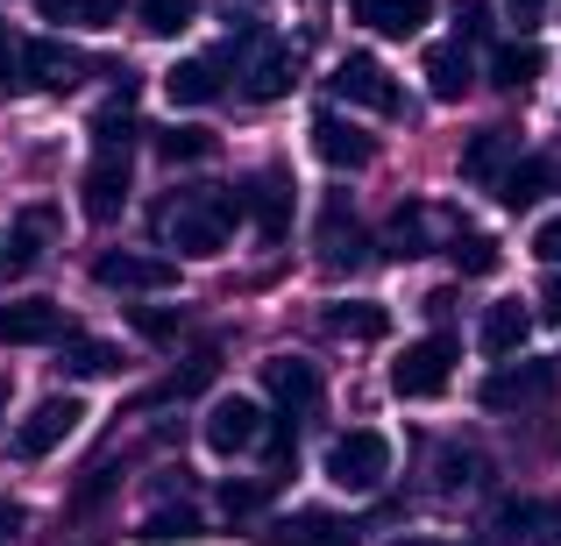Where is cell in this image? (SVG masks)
<instances>
[{
	"mask_svg": "<svg viewBox=\"0 0 561 546\" xmlns=\"http://www.w3.org/2000/svg\"><path fill=\"white\" fill-rule=\"evenodd\" d=\"M65 305H50V299H14V305H0V341L8 348H50V341H65Z\"/></svg>",
	"mask_w": 561,
	"mask_h": 546,
	"instance_id": "8",
	"label": "cell"
},
{
	"mask_svg": "<svg viewBox=\"0 0 561 546\" xmlns=\"http://www.w3.org/2000/svg\"><path fill=\"white\" fill-rule=\"evenodd\" d=\"M334 93L356 100V107H370V114H398V85H391V71H383L377 57H342V65H334Z\"/></svg>",
	"mask_w": 561,
	"mask_h": 546,
	"instance_id": "10",
	"label": "cell"
},
{
	"mask_svg": "<svg viewBox=\"0 0 561 546\" xmlns=\"http://www.w3.org/2000/svg\"><path fill=\"white\" fill-rule=\"evenodd\" d=\"M320 242H328V270H342V263L363 256V234H356V220L342 228V206H328V228H320Z\"/></svg>",
	"mask_w": 561,
	"mask_h": 546,
	"instance_id": "30",
	"label": "cell"
},
{
	"mask_svg": "<svg viewBox=\"0 0 561 546\" xmlns=\"http://www.w3.org/2000/svg\"><path fill=\"white\" fill-rule=\"evenodd\" d=\"M505 171H512V128H483V136L462 150V178H491L497 185Z\"/></svg>",
	"mask_w": 561,
	"mask_h": 546,
	"instance_id": "23",
	"label": "cell"
},
{
	"mask_svg": "<svg viewBox=\"0 0 561 546\" xmlns=\"http://www.w3.org/2000/svg\"><path fill=\"white\" fill-rule=\"evenodd\" d=\"M242 191H249V220H256V234H263V242H285V234H291V191H299L291 171L271 164V171H256Z\"/></svg>",
	"mask_w": 561,
	"mask_h": 546,
	"instance_id": "7",
	"label": "cell"
},
{
	"mask_svg": "<svg viewBox=\"0 0 561 546\" xmlns=\"http://www.w3.org/2000/svg\"><path fill=\"white\" fill-rule=\"evenodd\" d=\"M157 156H164V164H206V156H214V136H206V128H164V136H157Z\"/></svg>",
	"mask_w": 561,
	"mask_h": 546,
	"instance_id": "26",
	"label": "cell"
},
{
	"mask_svg": "<svg viewBox=\"0 0 561 546\" xmlns=\"http://www.w3.org/2000/svg\"><path fill=\"white\" fill-rule=\"evenodd\" d=\"M79 419H85L79 397H43V405L28 411L22 426H14V454H22V462H43L50 448H65V433H71Z\"/></svg>",
	"mask_w": 561,
	"mask_h": 546,
	"instance_id": "6",
	"label": "cell"
},
{
	"mask_svg": "<svg viewBox=\"0 0 561 546\" xmlns=\"http://www.w3.org/2000/svg\"><path fill=\"white\" fill-rule=\"evenodd\" d=\"M234 220H249V191L242 185H214V191H185V199L157 206V234H164L179 256H220Z\"/></svg>",
	"mask_w": 561,
	"mask_h": 546,
	"instance_id": "1",
	"label": "cell"
},
{
	"mask_svg": "<svg viewBox=\"0 0 561 546\" xmlns=\"http://www.w3.org/2000/svg\"><path fill=\"white\" fill-rule=\"evenodd\" d=\"M391 256L405 263V256H426V213L420 206H398V220H391Z\"/></svg>",
	"mask_w": 561,
	"mask_h": 546,
	"instance_id": "32",
	"label": "cell"
},
{
	"mask_svg": "<svg viewBox=\"0 0 561 546\" xmlns=\"http://www.w3.org/2000/svg\"><path fill=\"white\" fill-rule=\"evenodd\" d=\"M313 150L328 156L334 171H363V164L377 156V142L363 136V128H348L342 114H313Z\"/></svg>",
	"mask_w": 561,
	"mask_h": 546,
	"instance_id": "12",
	"label": "cell"
},
{
	"mask_svg": "<svg viewBox=\"0 0 561 546\" xmlns=\"http://www.w3.org/2000/svg\"><path fill=\"white\" fill-rule=\"evenodd\" d=\"M122 8H128V0H71V22L107 28V22H122Z\"/></svg>",
	"mask_w": 561,
	"mask_h": 546,
	"instance_id": "36",
	"label": "cell"
},
{
	"mask_svg": "<svg viewBox=\"0 0 561 546\" xmlns=\"http://www.w3.org/2000/svg\"><path fill=\"white\" fill-rule=\"evenodd\" d=\"M50 228H57V213H50V206H28V213L14 220V228H8V248H0L8 277L36 270V263H43V242H50Z\"/></svg>",
	"mask_w": 561,
	"mask_h": 546,
	"instance_id": "16",
	"label": "cell"
},
{
	"mask_svg": "<svg viewBox=\"0 0 561 546\" xmlns=\"http://www.w3.org/2000/svg\"><path fill=\"white\" fill-rule=\"evenodd\" d=\"M71 369H79V376H107V369H122V356H114L107 341H71Z\"/></svg>",
	"mask_w": 561,
	"mask_h": 546,
	"instance_id": "34",
	"label": "cell"
},
{
	"mask_svg": "<svg viewBox=\"0 0 561 546\" xmlns=\"http://www.w3.org/2000/svg\"><path fill=\"white\" fill-rule=\"evenodd\" d=\"M43 22H71V0H43Z\"/></svg>",
	"mask_w": 561,
	"mask_h": 546,
	"instance_id": "45",
	"label": "cell"
},
{
	"mask_svg": "<svg viewBox=\"0 0 561 546\" xmlns=\"http://www.w3.org/2000/svg\"><path fill=\"white\" fill-rule=\"evenodd\" d=\"M214 369H220V356H214V348H199V356H192V362L179 369V376L164 383V391H150V397H142V405H157V397H192V391H206V383H214Z\"/></svg>",
	"mask_w": 561,
	"mask_h": 546,
	"instance_id": "27",
	"label": "cell"
},
{
	"mask_svg": "<svg viewBox=\"0 0 561 546\" xmlns=\"http://www.w3.org/2000/svg\"><path fill=\"white\" fill-rule=\"evenodd\" d=\"M142 539L150 546H171V539H199V511H150V519H142Z\"/></svg>",
	"mask_w": 561,
	"mask_h": 546,
	"instance_id": "29",
	"label": "cell"
},
{
	"mask_svg": "<svg viewBox=\"0 0 561 546\" xmlns=\"http://www.w3.org/2000/svg\"><path fill=\"white\" fill-rule=\"evenodd\" d=\"M548 71V57H540V43H497L491 50V79L505 85V93H526V85Z\"/></svg>",
	"mask_w": 561,
	"mask_h": 546,
	"instance_id": "21",
	"label": "cell"
},
{
	"mask_svg": "<svg viewBox=\"0 0 561 546\" xmlns=\"http://www.w3.org/2000/svg\"><path fill=\"white\" fill-rule=\"evenodd\" d=\"M271 546H356V525L334 519V511H291L271 533Z\"/></svg>",
	"mask_w": 561,
	"mask_h": 546,
	"instance_id": "17",
	"label": "cell"
},
{
	"mask_svg": "<svg viewBox=\"0 0 561 546\" xmlns=\"http://www.w3.org/2000/svg\"><path fill=\"white\" fill-rule=\"evenodd\" d=\"M328 334H342V341H383L391 334V313L370 299H348V305H328Z\"/></svg>",
	"mask_w": 561,
	"mask_h": 546,
	"instance_id": "22",
	"label": "cell"
},
{
	"mask_svg": "<svg viewBox=\"0 0 561 546\" xmlns=\"http://www.w3.org/2000/svg\"><path fill=\"white\" fill-rule=\"evenodd\" d=\"M79 206H85V220H114L128 206V156H107L100 150L93 164H85V178H79Z\"/></svg>",
	"mask_w": 561,
	"mask_h": 546,
	"instance_id": "11",
	"label": "cell"
},
{
	"mask_svg": "<svg viewBox=\"0 0 561 546\" xmlns=\"http://www.w3.org/2000/svg\"><path fill=\"white\" fill-rule=\"evenodd\" d=\"M534 519H540L534 504H505V525H512V533H526V525H534Z\"/></svg>",
	"mask_w": 561,
	"mask_h": 546,
	"instance_id": "44",
	"label": "cell"
},
{
	"mask_svg": "<svg viewBox=\"0 0 561 546\" xmlns=\"http://www.w3.org/2000/svg\"><path fill=\"white\" fill-rule=\"evenodd\" d=\"M93 284L100 291H171L179 284V263L142 256V248H107V256L93 263Z\"/></svg>",
	"mask_w": 561,
	"mask_h": 546,
	"instance_id": "4",
	"label": "cell"
},
{
	"mask_svg": "<svg viewBox=\"0 0 561 546\" xmlns=\"http://www.w3.org/2000/svg\"><path fill=\"white\" fill-rule=\"evenodd\" d=\"M534 256H540V263H554V270H561V213H554V220H540V228H534Z\"/></svg>",
	"mask_w": 561,
	"mask_h": 546,
	"instance_id": "37",
	"label": "cell"
},
{
	"mask_svg": "<svg viewBox=\"0 0 561 546\" xmlns=\"http://www.w3.org/2000/svg\"><path fill=\"white\" fill-rule=\"evenodd\" d=\"M192 14H199V0H142V28L150 36H179V28H192Z\"/></svg>",
	"mask_w": 561,
	"mask_h": 546,
	"instance_id": "31",
	"label": "cell"
},
{
	"mask_svg": "<svg viewBox=\"0 0 561 546\" xmlns=\"http://www.w3.org/2000/svg\"><path fill=\"white\" fill-rule=\"evenodd\" d=\"M548 320H561V277L548 284Z\"/></svg>",
	"mask_w": 561,
	"mask_h": 546,
	"instance_id": "46",
	"label": "cell"
},
{
	"mask_svg": "<svg viewBox=\"0 0 561 546\" xmlns=\"http://www.w3.org/2000/svg\"><path fill=\"white\" fill-rule=\"evenodd\" d=\"M263 433H271V426H263L256 397H214V405H206V448L214 454H249Z\"/></svg>",
	"mask_w": 561,
	"mask_h": 546,
	"instance_id": "5",
	"label": "cell"
},
{
	"mask_svg": "<svg viewBox=\"0 0 561 546\" xmlns=\"http://www.w3.org/2000/svg\"><path fill=\"white\" fill-rule=\"evenodd\" d=\"M469 79H477V65H469L462 43H434V50H426V85H434V100H462Z\"/></svg>",
	"mask_w": 561,
	"mask_h": 546,
	"instance_id": "20",
	"label": "cell"
},
{
	"mask_svg": "<svg viewBox=\"0 0 561 546\" xmlns=\"http://www.w3.org/2000/svg\"><path fill=\"white\" fill-rule=\"evenodd\" d=\"M263 383H271V397H277L285 411L320 405V369L299 362V356H271V362H263Z\"/></svg>",
	"mask_w": 561,
	"mask_h": 546,
	"instance_id": "14",
	"label": "cell"
},
{
	"mask_svg": "<svg viewBox=\"0 0 561 546\" xmlns=\"http://www.w3.org/2000/svg\"><path fill=\"white\" fill-rule=\"evenodd\" d=\"M455 356H462V341H455V334H426V341H412L405 356L391 362V391L398 397H440V391H448Z\"/></svg>",
	"mask_w": 561,
	"mask_h": 546,
	"instance_id": "3",
	"label": "cell"
},
{
	"mask_svg": "<svg viewBox=\"0 0 561 546\" xmlns=\"http://www.w3.org/2000/svg\"><path fill=\"white\" fill-rule=\"evenodd\" d=\"M85 71L79 50H65L57 36H28L22 43V85H36V93H71Z\"/></svg>",
	"mask_w": 561,
	"mask_h": 546,
	"instance_id": "9",
	"label": "cell"
},
{
	"mask_svg": "<svg viewBox=\"0 0 561 546\" xmlns=\"http://www.w3.org/2000/svg\"><path fill=\"white\" fill-rule=\"evenodd\" d=\"M263 497H271V483H220V511H228V519H242V511H256Z\"/></svg>",
	"mask_w": 561,
	"mask_h": 546,
	"instance_id": "35",
	"label": "cell"
},
{
	"mask_svg": "<svg viewBox=\"0 0 561 546\" xmlns=\"http://www.w3.org/2000/svg\"><path fill=\"white\" fill-rule=\"evenodd\" d=\"M348 14H356L363 28H377V36H420L434 0H348Z\"/></svg>",
	"mask_w": 561,
	"mask_h": 546,
	"instance_id": "13",
	"label": "cell"
},
{
	"mask_svg": "<svg viewBox=\"0 0 561 546\" xmlns=\"http://www.w3.org/2000/svg\"><path fill=\"white\" fill-rule=\"evenodd\" d=\"M0 405H8V383H0Z\"/></svg>",
	"mask_w": 561,
	"mask_h": 546,
	"instance_id": "48",
	"label": "cell"
},
{
	"mask_svg": "<svg viewBox=\"0 0 561 546\" xmlns=\"http://www.w3.org/2000/svg\"><path fill=\"white\" fill-rule=\"evenodd\" d=\"M0 85H22V43H8V22H0Z\"/></svg>",
	"mask_w": 561,
	"mask_h": 546,
	"instance_id": "39",
	"label": "cell"
},
{
	"mask_svg": "<svg viewBox=\"0 0 561 546\" xmlns=\"http://www.w3.org/2000/svg\"><path fill=\"white\" fill-rule=\"evenodd\" d=\"M554 391V362H526V369H497L491 383H483V405L505 411V405H534V397Z\"/></svg>",
	"mask_w": 561,
	"mask_h": 546,
	"instance_id": "15",
	"label": "cell"
},
{
	"mask_svg": "<svg viewBox=\"0 0 561 546\" xmlns=\"http://www.w3.org/2000/svg\"><path fill=\"white\" fill-rule=\"evenodd\" d=\"M540 8H548V0H512V22L534 28V22H540Z\"/></svg>",
	"mask_w": 561,
	"mask_h": 546,
	"instance_id": "43",
	"label": "cell"
},
{
	"mask_svg": "<svg viewBox=\"0 0 561 546\" xmlns=\"http://www.w3.org/2000/svg\"><path fill=\"white\" fill-rule=\"evenodd\" d=\"M398 546H426V539H398Z\"/></svg>",
	"mask_w": 561,
	"mask_h": 546,
	"instance_id": "47",
	"label": "cell"
},
{
	"mask_svg": "<svg viewBox=\"0 0 561 546\" xmlns=\"http://www.w3.org/2000/svg\"><path fill=\"white\" fill-rule=\"evenodd\" d=\"M128 136H136V114H128V93H122V100H107V107L93 114V142L107 156H128Z\"/></svg>",
	"mask_w": 561,
	"mask_h": 546,
	"instance_id": "24",
	"label": "cell"
},
{
	"mask_svg": "<svg viewBox=\"0 0 561 546\" xmlns=\"http://www.w3.org/2000/svg\"><path fill=\"white\" fill-rule=\"evenodd\" d=\"M179 327H185L179 305H136V334L142 341H179Z\"/></svg>",
	"mask_w": 561,
	"mask_h": 546,
	"instance_id": "33",
	"label": "cell"
},
{
	"mask_svg": "<svg viewBox=\"0 0 561 546\" xmlns=\"http://www.w3.org/2000/svg\"><path fill=\"white\" fill-rule=\"evenodd\" d=\"M448 256H455V270H462V277H491L497 270V242H491V234H455Z\"/></svg>",
	"mask_w": 561,
	"mask_h": 546,
	"instance_id": "28",
	"label": "cell"
},
{
	"mask_svg": "<svg viewBox=\"0 0 561 546\" xmlns=\"http://www.w3.org/2000/svg\"><path fill=\"white\" fill-rule=\"evenodd\" d=\"M220 57H185V65H171L164 71V93L179 100V107H214L220 100Z\"/></svg>",
	"mask_w": 561,
	"mask_h": 546,
	"instance_id": "18",
	"label": "cell"
},
{
	"mask_svg": "<svg viewBox=\"0 0 561 546\" xmlns=\"http://www.w3.org/2000/svg\"><path fill=\"white\" fill-rule=\"evenodd\" d=\"M383 476H391V440L370 433V426H356V433H342V440L328 448V483H334V490L370 497Z\"/></svg>",
	"mask_w": 561,
	"mask_h": 546,
	"instance_id": "2",
	"label": "cell"
},
{
	"mask_svg": "<svg viewBox=\"0 0 561 546\" xmlns=\"http://www.w3.org/2000/svg\"><path fill=\"white\" fill-rule=\"evenodd\" d=\"M107 490H114V468H107V462H100V468H93V476H85V483H79V497H71V504H79V511H93V504H100V497H107Z\"/></svg>",
	"mask_w": 561,
	"mask_h": 546,
	"instance_id": "38",
	"label": "cell"
},
{
	"mask_svg": "<svg viewBox=\"0 0 561 546\" xmlns=\"http://www.w3.org/2000/svg\"><path fill=\"white\" fill-rule=\"evenodd\" d=\"M263 448H271V462H285V454H291V426H285V419H277V426H271V433H263Z\"/></svg>",
	"mask_w": 561,
	"mask_h": 546,
	"instance_id": "41",
	"label": "cell"
},
{
	"mask_svg": "<svg viewBox=\"0 0 561 546\" xmlns=\"http://www.w3.org/2000/svg\"><path fill=\"white\" fill-rule=\"evenodd\" d=\"M22 533V504H8V497H0V539H14Z\"/></svg>",
	"mask_w": 561,
	"mask_h": 546,
	"instance_id": "42",
	"label": "cell"
},
{
	"mask_svg": "<svg viewBox=\"0 0 561 546\" xmlns=\"http://www.w3.org/2000/svg\"><path fill=\"white\" fill-rule=\"evenodd\" d=\"M540 191H548V164H540V156H526V164H512L505 178H497V199H505L512 213H519V206H534Z\"/></svg>",
	"mask_w": 561,
	"mask_h": 546,
	"instance_id": "25",
	"label": "cell"
},
{
	"mask_svg": "<svg viewBox=\"0 0 561 546\" xmlns=\"http://www.w3.org/2000/svg\"><path fill=\"white\" fill-rule=\"evenodd\" d=\"M477 341H483V356H519V348L534 341V313H526L519 299L491 305V313H483V327H477Z\"/></svg>",
	"mask_w": 561,
	"mask_h": 546,
	"instance_id": "19",
	"label": "cell"
},
{
	"mask_svg": "<svg viewBox=\"0 0 561 546\" xmlns=\"http://www.w3.org/2000/svg\"><path fill=\"white\" fill-rule=\"evenodd\" d=\"M491 28V0H462V36H483Z\"/></svg>",
	"mask_w": 561,
	"mask_h": 546,
	"instance_id": "40",
	"label": "cell"
}]
</instances>
